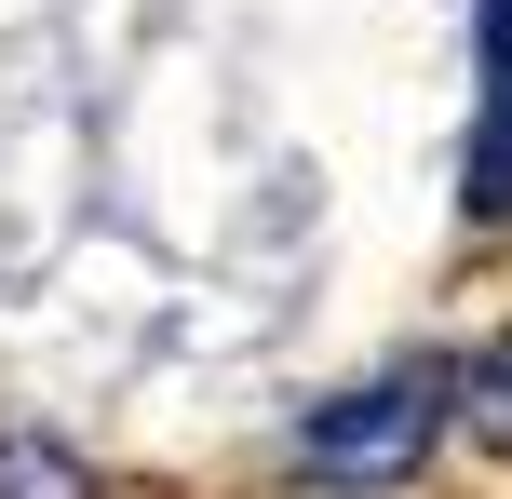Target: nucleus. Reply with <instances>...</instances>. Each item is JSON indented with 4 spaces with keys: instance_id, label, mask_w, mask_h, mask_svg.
Listing matches in <instances>:
<instances>
[{
    "instance_id": "nucleus-1",
    "label": "nucleus",
    "mask_w": 512,
    "mask_h": 499,
    "mask_svg": "<svg viewBox=\"0 0 512 499\" xmlns=\"http://www.w3.org/2000/svg\"><path fill=\"white\" fill-rule=\"evenodd\" d=\"M432 419H445L432 365H391V378H364V392L310 405V419H297V459L324 486H405L418 459H432Z\"/></svg>"
},
{
    "instance_id": "nucleus-2",
    "label": "nucleus",
    "mask_w": 512,
    "mask_h": 499,
    "mask_svg": "<svg viewBox=\"0 0 512 499\" xmlns=\"http://www.w3.org/2000/svg\"><path fill=\"white\" fill-rule=\"evenodd\" d=\"M459 203L486 216V230H512V81H486V135H472V176Z\"/></svg>"
},
{
    "instance_id": "nucleus-3",
    "label": "nucleus",
    "mask_w": 512,
    "mask_h": 499,
    "mask_svg": "<svg viewBox=\"0 0 512 499\" xmlns=\"http://www.w3.org/2000/svg\"><path fill=\"white\" fill-rule=\"evenodd\" d=\"M0 499H95L81 486L68 446H41V432H0Z\"/></svg>"
},
{
    "instance_id": "nucleus-4",
    "label": "nucleus",
    "mask_w": 512,
    "mask_h": 499,
    "mask_svg": "<svg viewBox=\"0 0 512 499\" xmlns=\"http://www.w3.org/2000/svg\"><path fill=\"white\" fill-rule=\"evenodd\" d=\"M459 419H472V432H486V446L512 459V324H499L486 351H472V378H459Z\"/></svg>"
},
{
    "instance_id": "nucleus-5",
    "label": "nucleus",
    "mask_w": 512,
    "mask_h": 499,
    "mask_svg": "<svg viewBox=\"0 0 512 499\" xmlns=\"http://www.w3.org/2000/svg\"><path fill=\"white\" fill-rule=\"evenodd\" d=\"M472 41H486V81H512V0H472Z\"/></svg>"
}]
</instances>
